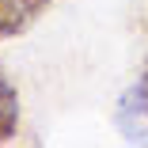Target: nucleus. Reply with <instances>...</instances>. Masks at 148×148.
<instances>
[{"label":"nucleus","instance_id":"f257e3e1","mask_svg":"<svg viewBox=\"0 0 148 148\" xmlns=\"http://www.w3.org/2000/svg\"><path fill=\"white\" fill-rule=\"evenodd\" d=\"M118 122H122V129H125L129 140H148V65H144V72L133 80V87L122 95Z\"/></svg>","mask_w":148,"mask_h":148},{"label":"nucleus","instance_id":"7ed1b4c3","mask_svg":"<svg viewBox=\"0 0 148 148\" xmlns=\"http://www.w3.org/2000/svg\"><path fill=\"white\" fill-rule=\"evenodd\" d=\"M15 125H19V91L0 69V144L15 137Z\"/></svg>","mask_w":148,"mask_h":148},{"label":"nucleus","instance_id":"f03ea898","mask_svg":"<svg viewBox=\"0 0 148 148\" xmlns=\"http://www.w3.org/2000/svg\"><path fill=\"white\" fill-rule=\"evenodd\" d=\"M53 0H0V38H19L46 15Z\"/></svg>","mask_w":148,"mask_h":148}]
</instances>
